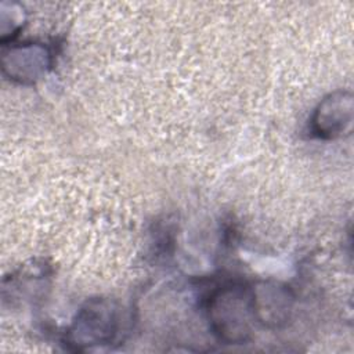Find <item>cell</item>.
Listing matches in <instances>:
<instances>
[{
  "instance_id": "1",
  "label": "cell",
  "mask_w": 354,
  "mask_h": 354,
  "mask_svg": "<svg viewBox=\"0 0 354 354\" xmlns=\"http://www.w3.org/2000/svg\"><path fill=\"white\" fill-rule=\"evenodd\" d=\"M207 321L214 336L225 344H243L252 339L254 314L250 288L230 283L212 293Z\"/></svg>"
},
{
  "instance_id": "2",
  "label": "cell",
  "mask_w": 354,
  "mask_h": 354,
  "mask_svg": "<svg viewBox=\"0 0 354 354\" xmlns=\"http://www.w3.org/2000/svg\"><path fill=\"white\" fill-rule=\"evenodd\" d=\"M119 330V313L109 299H91L76 313L65 332V344L76 351L111 344Z\"/></svg>"
},
{
  "instance_id": "3",
  "label": "cell",
  "mask_w": 354,
  "mask_h": 354,
  "mask_svg": "<svg viewBox=\"0 0 354 354\" xmlns=\"http://www.w3.org/2000/svg\"><path fill=\"white\" fill-rule=\"evenodd\" d=\"M354 100L350 91L337 90L321 100L311 120V133L322 140H335L351 133Z\"/></svg>"
},
{
  "instance_id": "4",
  "label": "cell",
  "mask_w": 354,
  "mask_h": 354,
  "mask_svg": "<svg viewBox=\"0 0 354 354\" xmlns=\"http://www.w3.org/2000/svg\"><path fill=\"white\" fill-rule=\"evenodd\" d=\"M250 295L256 322L270 329H278L288 324L295 304L289 286L263 281L250 288Z\"/></svg>"
},
{
  "instance_id": "5",
  "label": "cell",
  "mask_w": 354,
  "mask_h": 354,
  "mask_svg": "<svg viewBox=\"0 0 354 354\" xmlns=\"http://www.w3.org/2000/svg\"><path fill=\"white\" fill-rule=\"evenodd\" d=\"M3 72L19 83H35L50 68L48 50L37 43L12 46L3 53Z\"/></svg>"
}]
</instances>
